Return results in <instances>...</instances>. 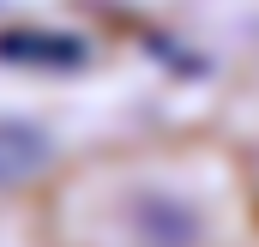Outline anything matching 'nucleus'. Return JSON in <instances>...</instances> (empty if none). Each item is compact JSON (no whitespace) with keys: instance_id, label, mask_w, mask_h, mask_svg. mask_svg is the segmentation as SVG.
Masks as SVG:
<instances>
[{"instance_id":"nucleus-1","label":"nucleus","mask_w":259,"mask_h":247,"mask_svg":"<svg viewBox=\"0 0 259 247\" xmlns=\"http://www.w3.org/2000/svg\"><path fill=\"white\" fill-rule=\"evenodd\" d=\"M127 235L139 247H199L205 241V217L175 187H139L127 199Z\"/></svg>"},{"instance_id":"nucleus-2","label":"nucleus","mask_w":259,"mask_h":247,"mask_svg":"<svg viewBox=\"0 0 259 247\" xmlns=\"http://www.w3.org/2000/svg\"><path fill=\"white\" fill-rule=\"evenodd\" d=\"M55 157V139L36 121H0V187H18L30 175H42Z\"/></svg>"}]
</instances>
